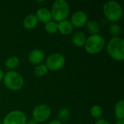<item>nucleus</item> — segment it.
<instances>
[{"label":"nucleus","mask_w":124,"mask_h":124,"mask_svg":"<svg viewBox=\"0 0 124 124\" xmlns=\"http://www.w3.org/2000/svg\"><path fill=\"white\" fill-rule=\"evenodd\" d=\"M107 52L116 61L124 60V40L121 37H113L108 42Z\"/></svg>","instance_id":"nucleus-1"},{"label":"nucleus","mask_w":124,"mask_h":124,"mask_svg":"<svg viewBox=\"0 0 124 124\" xmlns=\"http://www.w3.org/2000/svg\"><path fill=\"white\" fill-rule=\"evenodd\" d=\"M103 13L108 21L112 23H116L121 18L123 15V9L118 2L110 0L103 5Z\"/></svg>","instance_id":"nucleus-2"},{"label":"nucleus","mask_w":124,"mask_h":124,"mask_svg":"<svg viewBox=\"0 0 124 124\" xmlns=\"http://www.w3.org/2000/svg\"><path fill=\"white\" fill-rule=\"evenodd\" d=\"M50 12L52 20L56 23H60L67 20L70 13V6L65 0H57L53 2Z\"/></svg>","instance_id":"nucleus-3"},{"label":"nucleus","mask_w":124,"mask_h":124,"mask_svg":"<svg viewBox=\"0 0 124 124\" xmlns=\"http://www.w3.org/2000/svg\"><path fill=\"white\" fill-rule=\"evenodd\" d=\"M3 82L4 86L12 91H19L24 85L23 76L15 70H9L4 74Z\"/></svg>","instance_id":"nucleus-4"},{"label":"nucleus","mask_w":124,"mask_h":124,"mask_svg":"<svg viewBox=\"0 0 124 124\" xmlns=\"http://www.w3.org/2000/svg\"><path fill=\"white\" fill-rule=\"evenodd\" d=\"M105 44V39L100 34H96L89 36L86 39L84 46L88 54H96L103 49Z\"/></svg>","instance_id":"nucleus-5"},{"label":"nucleus","mask_w":124,"mask_h":124,"mask_svg":"<svg viewBox=\"0 0 124 124\" xmlns=\"http://www.w3.org/2000/svg\"><path fill=\"white\" fill-rule=\"evenodd\" d=\"M65 64V58L60 53H54L49 55L46 60L45 65L48 70L57 71L60 70Z\"/></svg>","instance_id":"nucleus-6"},{"label":"nucleus","mask_w":124,"mask_h":124,"mask_svg":"<svg viewBox=\"0 0 124 124\" xmlns=\"http://www.w3.org/2000/svg\"><path fill=\"white\" fill-rule=\"evenodd\" d=\"M51 108L45 104H41L36 106L32 111L33 119L35 120L38 124L43 123L49 119L51 116Z\"/></svg>","instance_id":"nucleus-7"},{"label":"nucleus","mask_w":124,"mask_h":124,"mask_svg":"<svg viewBox=\"0 0 124 124\" xmlns=\"http://www.w3.org/2000/svg\"><path fill=\"white\" fill-rule=\"evenodd\" d=\"M26 115L20 110H12L8 113L4 118L3 124H25Z\"/></svg>","instance_id":"nucleus-8"},{"label":"nucleus","mask_w":124,"mask_h":124,"mask_svg":"<svg viewBox=\"0 0 124 124\" xmlns=\"http://www.w3.org/2000/svg\"><path fill=\"white\" fill-rule=\"evenodd\" d=\"M70 22L73 28H82L88 22V15L82 10L76 11L72 15Z\"/></svg>","instance_id":"nucleus-9"},{"label":"nucleus","mask_w":124,"mask_h":124,"mask_svg":"<svg viewBox=\"0 0 124 124\" xmlns=\"http://www.w3.org/2000/svg\"><path fill=\"white\" fill-rule=\"evenodd\" d=\"M45 54L43 50L39 49H35L32 50L28 55V61L30 63L38 65L42 64L43 61L44 60Z\"/></svg>","instance_id":"nucleus-10"},{"label":"nucleus","mask_w":124,"mask_h":124,"mask_svg":"<svg viewBox=\"0 0 124 124\" xmlns=\"http://www.w3.org/2000/svg\"><path fill=\"white\" fill-rule=\"evenodd\" d=\"M38 21H40L43 23H46L52 20V15L50 10L45 8V7H41L37 9L35 14Z\"/></svg>","instance_id":"nucleus-11"},{"label":"nucleus","mask_w":124,"mask_h":124,"mask_svg":"<svg viewBox=\"0 0 124 124\" xmlns=\"http://www.w3.org/2000/svg\"><path fill=\"white\" fill-rule=\"evenodd\" d=\"M73 31V26L71 23L65 20L60 23H57V31H59L62 35H70Z\"/></svg>","instance_id":"nucleus-12"},{"label":"nucleus","mask_w":124,"mask_h":124,"mask_svg":"<svg viewBox=\"0 0 124 124\" xmlns=\"http://www.w3.org/2000/svg\"><path fill=\"white\" fill-rule=\"evenodd\" d=\"M86 36L84 32L82 31H76L75 32L71 38V42L72 44L77 46V47H81L84 46V44L86 42Z\"/></svg>","instance_id":"nucleus-13"},{"label":"nucleus","mask_w":124,"mask_h":124,"mask_svg":"<svg viewBox=\"0 0 124 124\" xmlns=\"http://www.w3.org/2000/svg\"><path fill=\"white\" fill-rule=\"evenodd\" d=\"M39 23V21L36 17L35 15L33 14H30L25 16V17L23 19V25L25 29L28 30H31L35 28Z\"/></svg>","instance_id":"nucleus-14"},{"label":"nucleus","mask_w":124,"mask_h":124,"mask_svg":"<svg viewBox=\"0 0 124 124\" xmlns=\"http://www.w3.org/2000/svg\"><path fill=\"white\" fill-rule=\"evenodd\" d=\"M114 113L116 118L119 120H124V100H121L116 102L114 108Z\"/></svg>","instance_id":"nucleus-15"},{"label":"nucleus","mask_w":124,"mask_h":124,"mask_svg":"<svg viewBox=\"0 0 124 124\" xmlns=\"http://www.w3.org/2000/svg\"><path fill=\"white\" fill-rule=\"evenodd\" d=\"M86 27L87 31L90 33L92 35L100 34V25L97 21L90 20L87 22V23L86 24Z\"/></svg>","instance_id":"nucleus-16"},{"label":"nucleus","mask_w":124,"mask_h":124,"mask_svg":"<svg viewBox=\"0 0 124 124\" xmlns=\"http://www.w3.org/2000/svg\"><path fill=\"white\" fill-rule=\"evenodd\" d=\"M19 63H20V60L17 56H11L6 60L5 66L7 69L12 70L18 67Z\"/></svg>","instance_id":"nucleus-17"},{"label":"nucleus","mask_w":124,"mask_h":124,"mask_svg":"<svg viewBox=\"0 0 124 124\" xmlns=\"http://www.w3.org/2000/svg\"><path fill=\"white\" fill-rule=\"evenodd\" d=\"M34 75L36 77H43L44 76L47 72H48V69L46 68V66L44 64H40L38 65L35 67L34 68Z\"/></svg>","instance_id":"nucleus-18"},{"label":"nucleus","mask_w":124,"mask_h":124,"mask_svg":"<svg viewBox=\"0 0 124 124\" xmlns=\"http://www.w3.org/2000/svg\"><path fill=\"white\" fill-rule=\"evenodd\" d=\"M70 116V112L68 108H62L61 110H59L58 114H57V118L60 122H65L67 121Z\"/></svg>","instance_id":"nucleus-19"},{"label":"nucleus","mask_w":124,"mask_h":124,"mask_svg":"<svg viewBox=\"0 0 124 124\" xmlns=\"http://www.w3.org/2000/svg\"><path fill=\"white\" fill-rule=\"evenodd\" d=\"M44 29L46 32H47L48 33H50V34L55 33L57 32V23L52 20L49 22L45 23Z\"/></svg>","instance_id":"nucleus-20"},{"label":"nucleus","mask_w":124,"mask_h":124,"mask_svg":"<svg viewBox=\"0 0 124 124\" xmlns=\"http://www.w3.org/2000/svg\"><path fill=\"white\" fill-rule=\"evenodd\" d=\"M109 32L113 37H120L121 34V28L117 23H111L109 26Z\"/></svg>","instance_id":"nucleus-21"},{"label":"nucleus","mask_w":124,"mask_h":124,"mask_svg":"<svg viewBox=\"0 0 124 124\" xmlns=\"http://www.w3.org/2000/svg\"><path fill=\"white\" fill-rule=\"evenodd\" d=\"M90 113L94 118L100 119L103 114V110L100 105H94L90 110Z\"/></svg>","instance_id":"nucleus-22"},{"label":"nucleus","mask_w":124,"mask_h":124,"mask_svg":"<svg viewBox=\"0 0 124 124\" xmlns=\"http://www.w3.org/2000/svg\"><path fill=\"white\" fill-rule=\"evenodd\" d=\"M94 124H110V123L105 120V119H103V118H100V119H97V121L95 122Z\"/></svg>","instance_id":"nucleus-23"},{"label":"nucleus","mask_w":124,"mask_h":124,"mask_svg":"<svg viewBox=\"0 0 124 124\" xmlns=\"http://www.w3.org/2000/svg\"><path fill=\"white\" fill-rule=\"evenodd\" d=\"M48 124H62V122H60L59 120L57 119H54V120H52V121H50Z\"/></svg>","instance_id":"nucleus-24"},{"label":"nucleus","mask_w":124,"mask_h":124,"mask_svg":"<svg viewBox=\"0 0 124 124\" xmlns=\"http://www.w3.org/2000/svg\"><path fill=\"white\" fill-rule=\"evenodd\" d=\"M39 124L35 120L33 119H31V120H29V121H27L26 124Z\"/></svg>","instance_id":"nucleus-25"},{"label":"nucleus","mask_w":124,"mask_h":124,"mask_svg":"<svg viewBox=\"0 0 124 124\" xmlns=\"http://www.w3.org/2000/svg\"><path fill=\"white\" fill-rule=\"evenodd\" d=\"M3 78H4V73H3V71L0 69V82L2 81Z\"/></svg>","instance_id":"nucleus-26"},{"label":"nucleus","mask_w":124,"mask_h":124,"mask_svg":"<svg viewBox=\"0 0 124 124\" xmlns=\"http://www.w3.org/2000/svg\"><path fill=\"white\" fill-rule=\"evenodd\" d=\"M115 124H124V120H119Z\"/></svg>","instance_id":"nucleus-27"},{"label":"nucleus","mask_w":124,"mask_h":124,"mask_svg":"<svg viewBox=\"0 0 124 124\" xmlns=\"http://www.w3.org/2000/svg\"><path fill=\"white\" fill-rule=\"evenodd\" d=\"M0 124H1V121H0Z\"/></svg>","instance_id":"nucleus-28"}]
</instances>
